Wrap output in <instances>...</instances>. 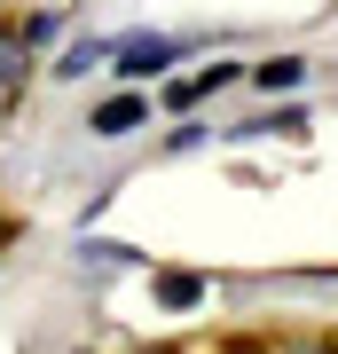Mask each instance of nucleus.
Instances as JSON below:
<instances>
[{
	"label": "nucleus",
	"instance_id": "f257e3e1",
	"mask_svg": "<svg viewBox=\"0 0 338 354\" xmlns=\"http://www.w3.org/2000/svg\"><path fill=\"white\" fill-rule=\"evenodd\" d=\"M173 39H126V48H118V79H150V71H165V64H173Z\"/></svg>",
	"mask_w": 338,
	"mask_h": 354
},
{
	"label": "nucleus",
	"instance_id": "f03ea898",
	"mask_svg": "<svg viewBox=\"0 0 338 354\" xmlns=\"http://www.w3.org/2000/svg\"><path fill=\"white\" fill-rule=\"evenodd\" d=\"M142 118H150V102L126 87V95H111V102H95V118H87V127H95V134H134Z\"/></svg>",
	"mask_w": 338,
	"mask_h": 354
},
{
	"label": "nucleus",
	"instance_id": "7ed1b4c3",
	"mask_svg": "<svg viewBox=\"0 0 338 354\" xmlns=\"http://www.w3.org/2000/svg\"><path fill=\"white\" fill-rule=\"evenodd\" d=\"M228 79H236V64H213V71H189V79H173V87H165V102H173V111H189V102H205L213 87H228Z\"/></svg>",
	"mask_w": 338,
	"mask_h": 354
},
{
	"label": "nucleus",
	"instance_id": "20e7f679",
	"mask_svg": "<svg viewBox=\"0 0 338 354\" xmlns=\"http://www.w3.org/2000/svg\"><path fill=\"white\" fill-rule=\"evenodd\" d=\"M252 79H260V95H291V87H307V64L299 55H267V64H252Z\"/></svg>",
	"mask_w": 338,
	"mask_h": 354
},
{
	"label": "nucleus",
	"instance_id": "39448f33",
	"mask_svg": "<svg viewBox=\"0 0 338 354\" xmlns=\"http://www.w3.org/2000/svg\"><path fill=\"white\" fill-rule=\"evenodd\" d=\"M197 299H205V276H189V268H165V276H158V307H173V315H189Z\"/></svg>",
	"mask_w": 338,
	"mask_h": 354
},
{
	"label": "nucleus",
	"instance_id": "423d86ee",
	"mask_svg": "<svg viewBox=\"0 0 338 354\" xmlns=\"http://www.w3.org/2000/svg\"><path fill=\"white\" fill-rule=\"evenodd\" d=\"M24 64H32V39H24V32H8V24H0V95H8V87H16V79H24Z\"/></svg>",
	"mask_w": 338,
	"mask_h": 354
},
{
	"label": "nucleus",
	"instance_id": "0eeeda50",
	"mask_svg": "<svg viewBox=\"0 0 338 354\" xmlns=\"http://www.w3.org/2000/svg\"><path fill=\"white\" fill-rule=\"evenodd\" d=\"M102 55H111V48H102V39H79V48H63V64H55V79H87V71L102 64Z\"/></svg>",
	"mask_w": 338,
	"mask_h": 354
}]
</instances>
